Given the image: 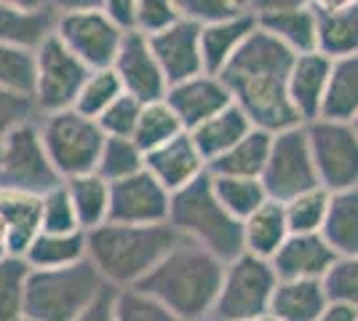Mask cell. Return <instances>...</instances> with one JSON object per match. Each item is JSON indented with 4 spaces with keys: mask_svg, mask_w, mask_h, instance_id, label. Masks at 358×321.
Listing matches in <instances>:
<instances>
[{
    "mask_svg": "<svg viewBox=\"0 0 358 321\" xmlns=\"http://www.w3.org/2000/svg\"><path fill=\"white\" fill-rule=\"evenodd\" d=\"M292 62L294 54L289 48L257 27L220 76L233 94V102L241 107V113L249 118L254 129L281 134L286 129L305 126L286 92V76Z\"/></svg>",
    "mask_w": 358,
    "mask_h": 321,
    "instance_id": "6da1fadb",
    "label": "cell"
},
{
    "mask_svg": "<svg viewBox=\"0 0 358 321\" xmlns=\"http://www.w3.org/2000/svg\"><path fill=\"white\" fill-rule=\"evenodd\" d=\"M224 262L201 246L182 241L150 271L134 290L182 321H203L214 313Z\"/></svg>",
    "mask_w": 358,
    "mask_h": 321,
    "instance_id": "7a4b0ae2",
    "label": "cell"
},
{
    "mask_svg": "<svg viewBox=\"0 0 358 321\" xmlns=\"http://www.w3.org/2000/svg\"><path fill=\"white\" fill-rule=\"evenodd\" d=\"M179 244L171 225L105 222L86 233V257L113 290H134Z\"/></svg>",
    "mask_w": 358,
    "mask_h": 321,
    "instance_id": "3957f363",
    "label": "cell"
},
{
    "mask_svg": "<svg viewBox=\"0 0 358 321\" xmlns=\"http://www.w3.org/2000/svg\"><path fill=\"white\" fill-rule=\"evenodd\" d=\"M169 225L182 241L201 246L224 265L243 255L241 222L224 212L222 204L217 201L209 174L171 196Z\"/></svg>",
    "mask_w": 358,
    "mask_h": 321,
    "instance_id": "277c9868",
    "label": "cell"
},
{
    "mask_svg": "<svg viewBox=\"0 0 358 321\" xmlns=\"http://www.w3.org/2000/svg\"><path fill=\"white\" fill-rule=\"evenodd\" d=\"M105 287L89 260L57 271H30L22 316L32 321H75Z\"/></svg>",
    "mask_w": 358,
    "mask_h": 321,
    "instance_id": "5b68a950",
    "label": "cell"
},
{
    "mask_svg": "<svg viewBox=\"0 0 358 321\" xmlns=\"http://www.w3.org/2000/svg\"><path fill=\"white\" fill-rule=\"evenodd\" d=\"M38 129L45 155L62 183L96 171V161L105 145V134L96 121L83 118L75 110H62L38 118Z\"/></svg>",
    "mask_w": 358,
    "mask_h": 321,
    "instance_id": "8992f818",
    "label": "cell"
},
{
    "mask_svg": "<svg viewBox=\"0 0 358 321\" xmlns=\"http://www.w3.org/2000/svg\"><path fill=\"white\" fill-rule=\"evenodd\" d=\"M278 276L268 260L252 255H238L222 271L220 294L214 303L217 321H254L270 311Z\"/></svg>",
    "mask_w": 358,
    "mask_h": 321,
    "instance_id": "52a82bcc",
    "label": "cell"
},
{
    "mask_svg": "<svg viewBox=\"0 0 358 321\" xmlns=\"http://www.w3.org/2000/svg\"><path fill=\"white\" fill-rule=\"evenodd\" d=\"M91 70L73 57L62 41L51 32L41 46L35 48V86H32V105L38 118L54 115L62 110H73L75 97Z\"/></svg>",
    "mask_w": 358,
    "mask_h": 321,
    "instance_id": "ba28073f",
    "label": "cell"
},
{
    "mask_svg": "<svg viewBox=\"0 0 358 321\" xmlns=\"http://www.w3.org/2000/svg\"><path fill=\"white\" fill-rule=\"evenodd\" d=\"M62 180L45 155L38 121L14 129L0 142V190L43 196Z\"/></svg>",
    "mask_w": 358,
    "mask_h": 321,
    "instance_id": "9c48e42d",
    "label": "cell"
},
{
    "mask_svg": "<svg viewBox=\"0 0 358 321\" xmlns=\"http://www.w3.org/2000/svg\"><path fill=\"white\" fill-rule=\"evenodd\" d=\"M54 35L89 70L113 67L123 43V32L107 19L102 6H73L59 11Z\"/></svg>",
    "mask_w": 358,
    "mask_h": 321,
    "instance_id": "30bf717a",
    "label": "cell"
},
{
    "mask_svg": "<svg viewBox=\"0 0 358 321\" xmlns=\"http://www.w3.org/2000/svg\"><path fill=\"white\" fill-rule=\"evenodd\" d=\"M259 183L265 187L268 199L278 204H286V201L297 199L299 193L321 187L305 126H294L281 134H273L268 164H265Z\"/></svg>",
    "mask_w": 358,
    "mask_h": 321,
    "instance_id": "8fae6325",
    "label": "cell"
},
{
    "mask_svg": "<svg viewBox=\"0 0 358 321\" xmlns=\"http://www.w3.org/2000/svg\"><path fill=\"white\" fill-rule=\"evenodd\" d=\"M305 134L313 155L318 185L329 193H343L358 187V134L350 123L310 121Z\"/></svg>",
    "mask_w": 358,
    "mask_h": 321,
    "instance_id": "7c38bea8",
    "label": "cell"
},
{
    "mask_svg": "<svg viewBox=\"0 0 358 321\" xmlns=\"http://www.w3.org/2000/svg\"><path fill=\"white\" fill-rule=\"evenodd\" d=\"M171 193H166L148 171H136L110 185V217L118 225H169Z\"/></svg>",
    "mask_w": 358,
    "mask_h": 321,
    "instance_id": "4fadbf2b",
    "label": "cell"
},
{
    "mask_svg": "<svg viewBox=\"0 0 358 321\" xmlns=\"http://www.w3.org/2000/svg\"><path fill=\"white\" fill-rule=\"evenodd\" d=\"M113 70L123 86V94L134 97L136 102L150 105V102L166 99L169 80H166L164 70H161L145 35H139V32L123 35V43H120L118 57L113 62Z\"/></svg>",
    "mask_w": 358,
    "mask_h": 321,
    "instance_id": "5bb4252c",
    "label": "cell"
},
{
    "mask_svg": "<svg viewBox=\"0 0 358 321\" xmlns=\"http://www.w3.org/2000/svg\"><path fill=\"white\" fill-rule=\"evenodd\" d=\"M166 105L171 107V113L182 123V129L190 134L201 123H206L217 113H222L224 107L233 105V94L220 76L201 73V76L169 86Z\"/></svg>",
    "mask_w": 358,
    "mask_h": 321,
    "instance_id": "9a60e30c",
    "label": "cell"
},
{
    "mask_svg": "<svg viewBox=\"0 0 358 321\" xmlns=\"http://www.w3.org/2000/svg\"><path fill=\"white\" fill-rule=\"evenodd\" d=\"M257 27L273 35L294 57L318 51V19L313 3H270L254 8Z\"/></svg>",
    "mask_w": 358,
    "mask_h": 321,
    "instance_id": "2e32d148",
    "label": "cell"
},
{
    "mask_svg": "<svg viewBox=\"0 0 358 321\" xmlns=\"http://www.w3.org/2000/svg\"><path fill=\"white\" fill-rule=\"evenodd\" d=\"M150 48L155 54V59L164 70L169 86L182 83L187 78H195L203 73V62H201V27L190 19H179L177 24H171L161 35L148 38Z\"/></svg>",
    "mask_w": 358,
    "mask_h": 321,
    "instance_id": "e0dca14e",
    "label": "cell"
},
{
    "mask_svg": "<svg viewBox=\"0 0 358 321\" xmlns=\"http://www.w3.org/2000/svg\"><path fill=\"white\" fill-rule=\"evenodd\" d=\"M145 171L166 193L174 196L179 190H185L187 185H193L195 180H201L203 174H209V166H206L203 155L198 153L190 134L185 131L171 142H166L164 148L145 155Z\"/></svg>",
    "mask_w": 358,
    "mask_h": 321,
    "instance_id": "ac0fdd59",
    "label": "cell"
},
{
    "mask_svg": "<svg viewBox=\"0 0 358 321\" xmlns=\"http://www.w3.org/2000/svg\"><path fill=\"white\" fill-rule=\"evenodd\" d=\"M334 262L337 255L329 249L321 233H313V236H289L270 265L278 281H324L334 268Z\"/></svg>",
    "mask_w": 358,
    "mask_h": 321,
    "instance_id": "d6986e66",
    "label": "cell"
},
{
    "mask_svg": "<svg viewBox=\"0 0 358 321\" xmlns=\"http://www.w3.org/2000/svg\"><path fill=\"white\" fill-rule=\"evenodd\" d=\"M329 73H331V59L318 54V51L299 54L292 62L289 76H286V92H289V102H292L302 123L321 118Z\"/></svg>",
    "mask_w": 358,
    "mask_h": 321,
    "instance_id": "ffe728a7",
    "label": "cell"
},
{
    "mask_svg": "<svg viewBox=\"0 0 358 321\" xmlns=\"http://www.w3.org/2000/svg\"><path fill=\"white\" fill-rule=\"evenodd\" d=\"M318 19V54L331 62L358 57V0L313 3Z\"/></svg>",
    "mask_w": 358,
    "mask_h": 321,
    "instance_id": "44dd1931",
    "label": "cell"
},
{
    "mask_svg": "<svg viewBox=\"0 0 358 321\" xmlns=\"http://www.w3.org/2000/svg\"><path fill=\"white\" fill-rule=\"evenodd\" d=\"M57 14V6L48 3L0 0V43L35 51L54 32Z\"/></svg>",
    "mask_w": 358,
    "mask_h": 321,
    "instance_id": "7402d4cb",
    "label": "cell"
},
{
    "mask_svg": "<svg viewBox=\"0 0 358 321\" xmlns=\"http://www.w3.org/2000/svg\"><path fill=\"white\" fill-rule=\"evenodd\" d=\"M257 30L254 8H246L243 14L224 19L209 27H201V62L206 76H222L238 48L246 43V38Z\"/></svg>",
    "mask_w": 358,
    "mask_h": 321,
    "instance_id": "603a6c76",
    "label": "cell"
},
{
    "mask_svg": "<svg viewBox=\"0 0 358 321\" xmlns=\"http://www.w3.org/2000/svg\"><path fill=\"white\" fill-rule=\"evenodd\" d=\"M0 222L6 228L8 255L24 257L30 244L41 236V196L0 190Z\"/></svg>",
    "mask_w": 358,
    "mask_h": 321,
    "instance_id": "cb8c5ba5",
    "label": "cell"
},
{
    "mask_svg": "<svg viewBox=\"0 0 358 321\" xmlns=\"http://www.w3.org/2000/svg\"><path fill=\"white\" fill-rule=\"evenodd\" d=\"M289 225H286L284 204L278 201H265L254 214H249L241 222V244L243 255H252L259 260H273L278 249L289 238Z\"/></svg>",
    "mask_w": 358,
    "mask_h": 321,
    "instance_id": "d4e9b609",
    "label": "cell"
},
{
    "mask_svg": "<svg viewBox=\"0 0 358 321\" xmlns=\"http://www.w3.org/2000/svg\"><path fill=\"white\" fill-rule=\"evenodd\" d=\"M254 126L249 118L241 113V107L233 102L230 107H224L222 113H217L214 118L206 123H201L198 129L190 131V139L195 142L198 153L203 155L206 166L214 164L217 158H222L227 150H233L241 139L252 131Z\"/></svg>",
    "mask_w": 358,
    "mask_h": 321,
    "instance_id": "484cf974",
    "label": "cell"
},
{
    "mask_svg": "<svg viewBox=\"0 0 358 321\" xmlns=\"http://www.w3.org/2000/svg\"><path fill=\"white\" fill-rule=\"evenodd\" d=\"M329 308L324 281H278L270 313L281 321H318Z\"/></svg>",
    "mask_w": 358,
    "mask_h": 321,
    "instance_id": "4316f807",
    "label": "cell"
},
{
    "mask_svg": "<svg viewBox=\"0 0 358 321\" xmlns=\"http://www.w3.org/2000/svg\"><path fill=\"white\" fill-rule=\"evenodd\" d=\"M321 238L337 255V260L358 255V187L329 196Z\"/></svg>",
    "mask_w": 358,
    "mask_h": 321,
    "instance_id": "83f0119b",
    "label": "cell"
},
{
    "mask_svg": "<svg viewBox=\"0 0 358 321\" xmlns=\"http://www.w3.org/2000/svg\"><path fill=\"white\" fill-rule=\"evenodd\" d=\"M22 260L27 262L30 271H57V268H70L78 262L89 260L86 257V233H41L30 249L24 252Z\"/></svg>",
    "mask_w": 358,
    "mask_h": 321,
    "instance_id": "f1b7e54d",
    "label": "cell"
},
{
    "mask_svg": "<svg viewBox=\"0 0 358 321\" xmlns=\"http://www.w3.org/2000/svg\"><path fill=\"white\" fill-rule=\"evenodd\" d=\"M273 134L252 129L241 139L233 150H227L222 158L209 164V174L214 177H243V180H259L265 164H268Z\"/></svg>",
    "mask_w": 358,
    "mask_h": 321,
    "instance_id": "f546056e",
    "label": "cell"
},
{
    "mask_svg": "<svg viewBox=\"0 0 358 321\" xmlns=\"http://www.w3.org/2000/svg\"><path fill=\"white\" fill-rule=\"evenodd\" d=\"M358 115V57L331 62L321 118L337 123H353Z\"/></svg>",
    "mask_w": 358,
    "mask_h": 321,
    "instance_id": "4dcf8cb0",
    "label": "cell"
},
{
    "mask_svg": "<svg viewBox=\"0 0 358 321\" xmlns=\"http://www.w3.org/2000/svg\"><path fill=\"white\" fill-rule=\"evenodd\" d=\"M70 201H73L75 217H78V228L83 233L105 225L110 217V183H105L96 171L83 174L64 183Z\"/></svg>",
    "mask_w": 358,
    "mask_h": 321,
    "instance_id": "1f68e13d",
    "label": "cell"
},
{
    "mask_svg": "<svg viewBox=\"0 0 358 321\" xmlns=\"http://www.w3.org/2000/svg\"><path fill=\"white\" fill-rule=\"evenodd\" d=\"M185 134L182 123L177 121V115L171 113V107L166 105V99L161 102H150V105H142L139 110V121H136V129L131 139L134 145L148 155L158 148H164L166 142H171L174 137Z\"/></svg>",
    "mask_w": 358,
    "mask_h": 321,
    "instance_id": "d6a6232c",
    "label": "cell"
},
{
    "mask_svg": "<svg viewBox=\"0 0 358 321\" xmlns=\"http://www.w3.org/2000/svg\"><path fill=\"white\" fill-rule=\"evenodd\" d=\"M211 177V190L217 201L222 204V209L230 217H236L238 222H243L249 214H254L268 199L265 187L259 180H243V177Z\"/></svg>",
    "mask_w": 358,
    "mask_h": 321,
    "instance_id": "836d02e7",
    "label": "cell"
},
{
    "mask_svg": "<svg viewBox=\"0 0 358 321\" xmlns=\"http://www.w3.org/2000/svg\"><path fill=\"white\" fill-rule=\"evenodd\" d=\"M120 94H123V86H120V80L113 67L91 70L89 76H86V80H83V86H80L78 97H75L73 110L75 113H80L83 118L96 121L107 107L118 99Z\"/></svg>",
    "mask_w": 358,
    "mask_h": 321,
    "instance_id": "e575fe53",
    "label": "cell"
},
{
    "mask_svg": "<svg viewBox=\"0 0 358 321\" xmlns=\"http://www.w3.org/2000/svg\"><path fill=\"white\" fill-rule=\"evenodd\" d=\"M329 190L324 187H313L308 193H299L297 199L286 201L284 214H286V225L292 236H313L321 233L324 228V220H327L329 209Z\"/></svg>",
    "mask_w": 358,
    "mask_h": 321,
    "instance_id": "d590c367",
    "label": "cell"
},
{
    "mask_svg": "<svg viewBox=\"0 0 358 321\" xmlns=\"http://www.w3.org/2000/svg\"><path fill=\"white\" fill-rule=\"evenodd\" d=\"M145 169V153L134 145V139H115L105 137L102 145V153L96 161V174L105 180V183H118L126 180L136 171Z\"/></svg>",
    "mask_w": 358,
    "mask_h": 321,
    "instance_id": "8d00e7d4",
    "label": "cell"
},
{
    "mask_svg": "<svg viewBox=\"0 0 358 321\" xmlns=\"http://www.w3.org/2000/svg\"><path fill=\"white\" fill-rule=\"evenodd\" d=\"M35 86V51L0 43V89L32 99Z\"/></svg>",
    "mask_w": 358,
    "mask_h": 321,
    "instance_id": "74e56055",
    "label": "cell"
},
{
    "mask_svg": "<svg viewBox=\"0 0 358 321\" xmlns=\"http://www.w3.org/2000/svg\"><path fill=\"white\" fill-rule=\"evenodd\" d=\"M30 268L22 257L0 260V321H16L24 313V290Z\"/></svg>",
    "mask_w": 358,
    "mask_h": 321,
    "instance_id": "f35d334b",
    "label": "cell"
},
{
    "mask_svg": "<svg viewBox=\"0 0 358 321\" xmlns=\"http://www.w3.org/2000/svg\"><path fill=\"white\" fill-rule=\"evenodd\" d=\"M324 290L331 306H343L358 313V255L340 257L324 278Z\"/></svg>",
    "mask_w": 358,
    "mask_h": 321,
    "instance_id": "ab89813d",
    "label": "cell"
},
{
    "mask_svg": "<svg viewBox=\"0 0 358 321\" xmlns=\"http://www.w3.org/2000/svg\"><path fill=\"white\" fill-rule=\"evenodd\" d=\"M78 217H75L73 201L64 183L51 187L41 196V233H75Z\"/></svg>",
    "mask_w": 358,
    "mask_h": 321,
    "instance_id": "60d3db41",
    "label": "cell"
},
{
    "mask_svg": "<svg viewBox=\"0 0 358 321\" xmlns=\"http://www.w3.org/2000/svg\"><path fill=\"white\" fill-rule=\"evenodd\" d=\"M115 321H182L171 311L150 300L136 290H118L115 294Z\"/></svg>",
    "mask_w": 358,
    "mask_h": 321,
    "instance_id": "b9f144b4",
    "label": "cell"
},
{
    "mask_svg": "<svg viewBox=\"0 0 358 321\" xmlns=\"http://www.w3.org/2000/svg\"><path fill=\"white\" fill-rule=\"evenodd\" d=\"M139 110H142V102H136L134 97H129V94H120L118 99L96 118V126L102 129L105 137L131 139L136 121H139Z\"/></svg>",
    "mask_w": 358,
    "mask_h": 321,
    "instance_id": "7bdbcfd3",
    "label": "cell"
},
{
    "mask_svg": "<svg viewBox=\"0 0 358 321\" xmlns=\"http://www.w3.org/2000/svg\"><path fill=\"white\" fill-rule=\"evenodd\" d=\"M182 19L177 0H136V30L145 38L161 35Z\"/></svg>",
    "mask_w": 358,
    "mask_h": 321,
    "instance_id": "ee69618b",
    "label": "cell"
},
{
    "mask_svg": "<svg viewBox=\"0 0 358 321\" xmlns=\"http://www.w3.org/2000/svg\"><path fill=\"white\" fill-rule=\"evenodd\" d=\"M249 6L236 3V0H185L179 3V11L185 19L195 22L198 27H209L224 19H233V16L243 14Z\"/></svg>",
    "mask_w": 358,
    "mask_h": 321,
    "instance_id": "f6af8a7d",
    "label": "cell"
},
{
    "mask_svg": "<svg viewBox=\"0 0 358 321\" xmlns=\"http://www.w3.org/2000/svg\"><path fill=\"white\" fill-rule=\"evenodd\" d=\"M32 121H38V110H35L30 97L0 89V142L14 129Z\"/></svg>",
    "mask_w": 358,
    "mask_h": 321,
    "instance_id": "bcb514c9",
    "label": "cell"
},
{
    "mask_svg": "<svg viewBox=\"0 0 358 321\" xmlns=\"http://www.w3.org/2000/svg\"><path fill=\"white\" fill-rule=\"evenodd\" d=\"M105 16L118 27L123 35L136 30V0H107L99 3Z\"/></svg>",
    "mask_w": 358,
    "mask_h": 321,
    "instance_id": "7dc6e473",
    "label": "cell"
},
{
    "mask_svg": "<svg viewBox=\"0 0 358 321\" xmlns=\"http://www.w3.org/2000/svg\"><path fill=\"white\" fill-rule=\"evenodd\" d=\"M115 294H118V290L105 287L102 294H99L75 321H115Z\"/></svg>",
    "mask_w": 358,
    "mask_h": 321,
    "instance_id": "c3c4849f",
    "label": "cell"
},
{
    "mask_svg": "<svg viewBox=\"0 0 358 321\" xmlns=\"http://www.w3.org/2000/svg\"><path fill=\"white\" fill-rule=\"evenodd\" d=\"M318 321H356V313L343 306H331Z\"/></svg>",
    "mask_w": 358,
    "mask_h": 321,
    "instance_id": "681fc988",
    "label": "cell"
},
{
    "mask_svg": "<svg viewBox=\"0 0 358 321\" xmlns=\"http://www.w3.org/2000/svg\"><path fill=\"white\" fill-rule=\"evenodd\" d=\"M6 257H11V255H8V241H6V228H3V222H0V260H6Z\"/></svg>",
    "mask_w": 358,
    "mask_h": 321,
    "instance_id": "f907efd6",
    "label": "cell"
},
{
    "mask_svg": "<svg viewBox=\"0 0 358 321\" xmlns=\"http://www.w3.org/2000/svg\"><path fill=\"white\" fill-rule=\"evenodd\" d=\"M254 321H281V319H275V316H273V313H262V316H259V319H254Z\"/></svg>",
    "mask_w": 358,
    "mask_h": 321,
    "instance_id": "816d5d0a",
    "label": "cell"
},
{
    "mask_svg": "<svg viewBox=\"0 0 358 321\" xmlns=\"http://www.w3.org/2000/svg\"><path fill=\"white\" fill-rule=\"evenodd\" d=\"M350 126H353V131H356V134H358V115H356V118H353V123H350Z\"/></svg>",
    "mask_w": 358,
    "mask_h": 321,
    "instance_id": "f5cc1de1",
    "label": "cell"
},
{
    "mask_svg": "<svg viewBox=\"0 0 358 321\" xmlns=\"http://www.w3.org/2000/svg\"><path fill=\"white\" fill-rule=\"evenodd\" d=\"M16 321H32V319H27V316H19Z\"/></svg>",
    "mask_w": 358,
    "mask_h": 321,
    "instance_id": "db71d44e",
    "label": "cell"
},
{
    "mask_svg": "<svg viewBox=\"0 0 358 321\" xmlns=\"http://www.w3.org/2000/svg\"><path fill=\"white\" fill-rule=\"evenodd\" d=\"M356 321H358V313H356Z\"/></svg>",
    "mask_w": 358,
    "mask_h": 321,
    "instance_id": "11a10c76",
    "label": "cell"
}]
</instances>
